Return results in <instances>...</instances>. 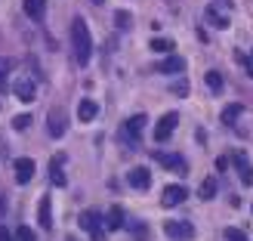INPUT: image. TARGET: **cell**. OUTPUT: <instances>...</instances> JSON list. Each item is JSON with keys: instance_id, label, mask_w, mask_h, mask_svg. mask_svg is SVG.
Returning <instances> with one entry per match:
<instances>
[{"instance_id": "6da1fadb", "label": "cell", "mask_w": 253, "mask_h": 241, "mask_svg": "<svg viewBox=\"0 0 253 241\" xmlns=\"http://www.w3.org/2000/svg\"><path fill=\"white\" fill-rule=\"evenodd\" d=\"M71 47H74V62L84 68L86 62L93 59V34H90V28H86L84 19L71 22Z\"/></svg>"}, {"instance_id": "7a4b0ae2", "label": "cell", "mask_w": 253, "mask_h": 241, "mask_svg": "<svg viewBox=\"0 0 253 241\" xmlns=\"http://www.w3.org/2000/svg\"><path fill=\"white\" fill-rule=\"evenodd\" d=\"M78 223H81V229L90 235L93 241H105V217L99 210H84L78 217Z\"/></svg>"}, {"instance_id": "3957f363", "label": "cell", "mask_w": 253, "mask_h": 241, "mask_svg": "<svg viewBox=\"0 0 253 241\" xmlns=\"http://www.w3.org/2000/svg\"><path fill=\"white\" fill-rule=\"evenodd\" d=\"M164 232H167V238H173V241H192L195 238V226L185 223V220H167L164 223Z\"/></svg>"}, {"instance_id": "277c9868", "label": "cell", "mask_w": 253, "mask_h": 241, "mask_svg": "<svg viewBox=\"0 0 253 241\" xmlns=\"http://www.w3.org/2000/svg\"><path fill=\"white\" fill-rule=\"evenodd\" d=\"M176 124H179V115H176V111H167L155 127V143H167L173 136V130H176Z\"/></svg>"}, {"instance_id": "5b68a950", "label": "cell", "mask_w": 253, "mask_h": 241, "mask_svg": "<svg viewBox=\"0 0 253 241\" xmlns=\"http://www.w3.org/2000/svg\"><path fill=\"white\" fill-rule=\"evenodd\" d=\"M155 161L158 164H164L167 170H173V173H188V164H185V158L182 155H170V151H155Z\"/></svg>"}, {"instance_id": "8992f818", "label": "cell", "mask_w": 253, "mask_h": 241, "mask_svg": "<svg viewBox=\"0 0 253 241\" xmlns=\"http://www.w3.org/2000/svg\"><path fill=\"white\" fill-rule=\"evenodd\" d=\"M46 130H49V136H65V130H68V121H65V111L62 108H53L46 115Z\"/></svg>"}, {"instance_id": "52a82bcc", "label": "cell", "mask_w": 253, "mask_h": 241, "mask_svg": "<svg viewBox=\"0 0 253 241\" xmlns=\"http://www.w3.org/2000/svg\"><path fill=\"white\" fill-rule=\"evenodd\" d=\"M142 127H145V115H133L130 121L124 124V136H126V145H139V133H142Z\"/></svg>"}, {"instance_id": "ba28073f", "label": "cell", "mask_w": 253, "mask_h": 241, "mask_svg": "<svg viewBox=\"0 0 253 241\" xmlns=\"http://www.w3.org/2000/svg\"><path fill=\"white\" fill-rule=\"evenodd\" d=\"M232 161H235V170H238V176H241V183L253 186V167H250V161H247L244 151H232Z\"/></svg>"}, {"instance_id": "9c48e42d", "label": "cell", "mask_w": 253, "mask_h": 241, "mask_svg": "<svg viewBox=\"0 0 253 241\" xmlns=\"http://www.w3.org/2000/svg\"><path fill=\"white\" fill-rule=\"evenodd\" d=\"M185 186H167V189H164V195H161V204L164 207H176V204H182V201H185Z\"/></svg>"}, {"instance_id": "30bf717a", "label": "cell", "mask_w": 253, "mask_h": 241, "mask_svg": "<svg viewBox=\"0 0 253 241\" xmlns=\"http://www.w3.org/2000/svg\"><path fill=\"white\" fill-rule=\"evenodd\" d=\"M12 167H16V183H19V186H25V183L34 180V161H31V158H19Z\"/></svg>"}, {"instance_id": "8fae6325", "label": "cell", "mask_w": 253, "mask_h": 241, "mask_svg": "<svg viewBox=\"0 0 253 241\" xmlns=\"http://www.w3.org/2000/svg\"><path fill=\"white\" fill-rule=\"evenodd\" d=\"M16 96L22 99V102H34V96H37L34 78H19V81H16Z\"/></svg>"}, {"instance_id": "7c38bea8", "label": "cell", "mask_w": 253, "mask_h": 241, "mask_svg": "<svg viewBox=\"0 0 253 241\" xmlns=\"http://www.w3.org/2000/svg\"><path fill=\"white\" fill-rule=\"evenodd\" d=\"M62 164H65V155H53V161H49V180H53V186H65V170H62Z\"/></svg>"}, {"instance_id": "4fadbf2b", "label": "cell", "mask_w": 253, "mask_h": 241, "mask_svg": "<svg viewBox=\"0 0 253 241\" xmlns=\"http://www.w3.org/2000/svg\"><path fill=\"white\" fill-rule=\"evenodd\" d=\"M130 186L139 189V192H145V189L151 186V170L148 167H133L130 170Z\"/></svg>"}, {"instance_id": "5bb4252c", "label": "cell", "mask_w": 253, "mask_h": 241, "mask_svg": "<svg viewBox=\"0 0 253 241\" xmlns=\"http://www.w3.org/2000/svg\"><path fill=\"white\" fill-rule=\"evenodd\" d=\"M25 16L34 22H43L46 16V0H25Z\"/></svg>"}, {"instance_id": "9a60e30c", "label": "cell", "mask_w": 253, "mask_h": 241, "mask_svg": "<svg viewBox=\"0 0 253 241\" xmlns=\"http://www.w3.org/2000/svg\"><path fill=\"white\" fill-rule=\"evenodd\" d=\"M96 111H99V105L93 102V99H81V102H78V121L81 124H90L96 118Z\"/></svg>"}, {"instance_id": "2e32d148", "label": "cell", "mask_w": 253, "mask_h": 241, "mask_svg": "<svg viewBox=\"0 0 253 241\" xmlns=\"http://www.w3.org/2000/svg\"><path fill=\"white\" fill-rule=\"evenodd\" d=\"M37 223H41V229H53V213H49V195L41 198V204H37Z\"/></svg>"}, {"instance_id": "e0dca14e", "label": "cell", "mask_w": 253, "mask_h": 241, "mask_svg": "<svg viewBox=\"0 0 253 241\" xmlns=\"http://www.w3.org/2000/svg\"><path fill=\"white\" fill-rule=\"evenodd\" d=\"M185 68V59L182 56H167L164 62H158V71L161 74H176V71H182Z\"/></svg>"}, {"instance_id": "ac0fdd59", "label": "cell", "mask_w": 253, "mask_h": 241, "mask_svg": "<svg viewBox=\"0 0 253 241\" xmlns=\"http://www.w3.org/2000/svg\"><path fill=\"white\" fill-rule=\"evenodd\" d=\"M204 19L213 25V28H229V19H225L219 9H213V6H207V9H204Z\"/></svg>"}, {"instance_id": "d6986e66", "label": "cell", "mask_w": 253, "mask_h": 241, "mask_svg": "<svg viewBox=\"0 0 253 241\" xmlns=\"http://www.w3.org/2000/svg\"><path fill=\"white\" fill-rule=\"evenodd\" d=\"M105 226H108V229H121V226H124V207H121V204H115V207L108 210Z\"/></svg>"}, {"instance_id": "ffe728a7", "label": "cell", "mask_w": 253, "mask_h": 241, "mask_svg": "<svg viewBox=\"0 0 253 241\" xmlns=\"http://www.w3.org/2000/svg\"><path fill=\"white\" fill-rule=\"evenodd\" d=\"M238 115H244V105H238V102L222 108V121H225V124H235V121H238Z\"/></svg>"}, {"instance_id": "44dd1931", "label": "cell", "mask_w": 253, "mask_h": 241, "mask_svg": "<svg viewBox=\"0 0 253 241\" xmlns=\"http://www.w3.org/2000/svg\"><path fill=\"white\" fill-rule=\"evenodd\" d=\"M148 47L155 49V53H173V41H170V37H155Z\"/></svg>"}, {"instance_id": "7402d4cb", "label": "cell", "mask_w": 253, "mask_h": 241, "mask_svg": "<svg viewBox=\"0 0 253 241\" xmlns=\"http://www.w3.org/2000/svg\"><path fill=\"white\" fill-rule=\"evenodd\" d=\"M198 195L204 198V201L216 198V180H204V183H201V189H198Z\"/></svg>"}, {"instance_id": "603a6c76", "label": "cell", "mask_w": 253, "mask_h": 241, "mask_svg": "<svg viewBox=\"0 0 253 241\" xmlns=\"http://www.w3.org/2000/svg\"><path fill=\"white\" fill-rule=\"evenodd\" d=\"M204 81H207V87H210L213 93H219V90H222V74H219V71H207V78H204Z\"/></svg>"}, {"instance_id": "cb8c5ba5", "label": "cell", "mask_w": 253, "mask_h": 241, "mask_svg": "<svg viewBox=\"0 0 253 241\" xmlns=\"http://www.w3.org/2000/svg\"><path fill=\"white\" fill-rule=\"evenodd\" d=\"M130 19H133V16H130V12H124V9H118V12H115V25H118L121 31L130 28Z\"/></svg>"}, {"instance_id": "d4e9b609", "label": "cell", "mask_w": 253, "mask_h": 241, "mask_svg": "<svg viewBox=\"0 0 253 241\" xmlns=\"http://www.w3.org/2000/svg\"><path fill=\"white\" fill-rule=\"evenodd\" d=\"M225 241H247V235L241 229H232L229 226V229H225Z\"/></svg>"}, {"instance_id": "484cf974", "label": "cell", "mask_w": 253, "mask_h": 241, "mask_svg": "<svg viewBox=\"0 0 253 241\" xmlns=\"http://www.w3.org/2000/svg\"><path fill=\"white\" fill-rule=\"evenodd\" d=\"M170 93H173V96H188V81L173 84V87H170Z\"/></svg>"}, {"instance_id": "4316f807", "label": "cell", "mask_w": 253, "mask_h": 241, "mask_svg": "<svg viewBox=\"0 0 253 241\" xmlns=\"http://www.w3.org/2000/svg\"><path fill=\"white\" fill-rule=\"evenodd\" d=\"M16 238H19V241H34V232H31V226H19Z\"/></svg>"}, {"instance_id": "83f0119b", "label": "cell", "mask_w": 253, "mask_h": 241, "mask_svg": "<svg viewBox=\"0 0 253 241\" xmlns=\"http://www.w3.org/2000/svg\"><path fill=\"white\" fill-rule=\"evenodd\" d=\"M12 65H16V62H12V59H0V81H3L6 74L12 71Z\"/></svg>"}, {"instance_id": "f1b7e54d", "label": "cell", "mask_w": 253, "mask_h": 241, "mask_svg": "<svg viewBox=\"0 0 253 241\" xmlns=\"http://www.w3.org/2000/svg\"><path fill=\"white\" fill-rule=\"evenodd\" d=\"M12 124H16V130H25V127H28V115H19Z\"/></svg>"}, {"instance_id": "f546056e", "label": "cell", "mask_w": 253, "mask_h": 241, "mask_svg": "<svg viewBox=\"0 0 253 241\" xmlns=\"http://www.w3.org/2000/svg\"><path fill=\"white\" fill-rule=\"evenodd\" d=\"M0 241H12V235H9L6 226H0Z\"/></svg>"}, {"instance_id": "4dcf8cb0", "label": "cell", "mask_w": 253, "mask_h": 241, "mask_svg": "<svg viewBox=\"0 0 253 241\" xmlns=\"http://www.w3.org/2000/svg\"><path fill=\"white\" fill-rule=\"evenodd\" d=\"M238 59H241V62H244V65H247V68H250V74H253V56H250V59H244V56H241V53H238Z\"/></svg>"}, {"instance_id": "1f68e13d", "label": "cell", "mask_w": 253, "mask_h": 241, "mask_svg": "<svg viewBox=\"0 0 253 241\" xmlns=\"http://www.w3.org/2000/svg\"><path fill=\"white\" fill-rule=\"evenodd\" d=\"M216 3H222L225 9H232V6H235V3H232V0H216Z\"/></svg>"}, {"instance_id": "d6a6232c", "label": "cell", "mask_w": 253, "mask_h": 241, "mask_svg": "<svg viewBox=\"0 0 253 241\" xmlns=\"http://www.w3.org/2000/svg\"><path fill=\"white\" fill-rule=\"evenodd\" d=\"M90 3H93V6H102V3H105V0H90Z\"/></svg>"}, {"instance_id": "836d02e7", "label": "cell", "mask_w": 253, "mask_h": 241, "mask_svg": "<svg viewBox=\"0 0 253 241\" xmlns=\"http://www.w3.org/2000/svg\"><path fill=\"white\" fill-rule=\"evenodd\" d=\"M65 241H74V238H65Z\"/></svg>"}]
</instances>
